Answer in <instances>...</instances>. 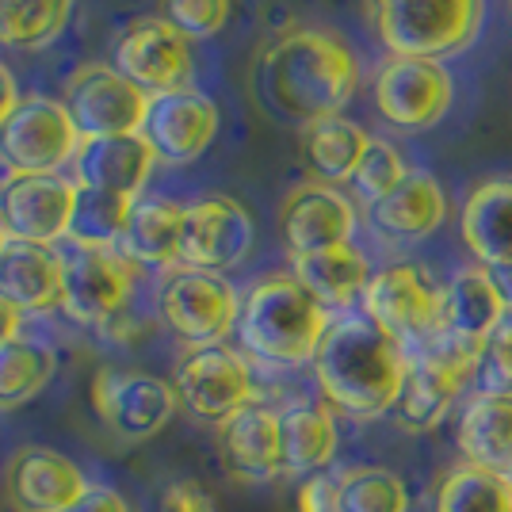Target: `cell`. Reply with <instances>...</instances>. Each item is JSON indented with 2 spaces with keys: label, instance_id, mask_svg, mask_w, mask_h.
<instances>
[{
  "label": "cell",
  "instance_id": "cell-19",
  "mask_svg": "<svg viewBox=\"0 0 512 512\" xmlns=\"http://www.w3.org/2000/svg\"><path fill=\"white\" fill-rule=\"evenodd\" d=\"M157 153L142 134H119V138H85L73 157V184L96 188V192L142 199L157 169Z\"/></svg>",
  "mask_w": 512,
  "mask_h": 512
},
{
  "label": "cell",
  "instance_id": "cell-34",
  "mask_svg": "<svg viewBox=\"0 0 512 512\" xmlns=\"http://www.w3.org/2000/svg\"><path fill=\"white\" fill-rule=\"evenodd\" d=\"M58 371L54 348L39 341H16L0 344V409H16L43 394Z\"/></svg>",
  "mask_w": 512,
  "mask_h": 512
},
{
  "label": "cell",
  "instance_id": "cell-39",
  "mask_svg": "<svg viewBox=\"0 0 512 512\" xmlns=\"http://www.w3.org/2000/svg\"><path fill=\"white\" fill-rule=\"evenodd\" d=\"M299 512H341V493H337V474H310L302 478L295 493Z\"/></svg>",
  "mask_w": 512,
  "mask_h": 512
},
{
  "label": "cell",
  "instance_id": "cell-40",
  "mask_svg": "<svg viewBox=\"0 0 512 512\" xmlns=\"http://www.w3.org/2000/svg\"><path fill=\"white\" fill-rule=\"evenodd\" d=\"M161 512H214V497L199 482H169L161 490Z\"/></svg>",
  "mask_w": 512,
  "mask_h": 512
},
{
  "label": "cell",
  "instance_id": "cell-7",
  "mask_svg": "<svg viewBox=\"0 0 512 512\" xmlns=\"http://www.w3.org/2000/svg\"><path fill=\"white\" fill-rule=\"evenodd\" d=\"M81 130L69 107L50 96H23L12 119L0 127V165L8 176H50L73 165Z\"/></svg>",
  "mask_w": 512,
  "mask_h": 512
},
{
  "label": "cell",
  "instance_id": "cell-14",
  "mask_svg": "<svg viewBox=\"0 0 512 512\" xmlns=\"http://www.w3.org/2000/svg\"><path fill=\"white\" fill-rule=\"evenodd\" d=\"M455 81L432 58H390L375 73V107L390 127L432 130L451 111Z\"/></svg>",
  "mask_w": 512,
  "mask_h": 512
},
{
  "label": "cell",
  "instance_id": "cell-27",
  "mask_svg": "<svg viewBox=\"0 0 512 512\" xmlns=\"http://www.w3.org/2000/svg\"><path fill=\"white\" fill-rule=\"evenodd\" d=\"M299 283L314 295V299L333 310V314H352V306L363 302V291L371 283V260L360 245H337V249H321L310 256H295L291 268Z\"/></svg>",
  "mask_w": 512,
  "mask_h": 512
},
{
  "label": "cell",
  "instance_id": "cell-45",
  "mask_svg": "<svg viewBox=\"0 0 512 512\" xmlns=\"http://www.w3.org/2000/svg\"><path fill=\"white\" fill-rule=\"evenodd\" d=\"M4 241H8V234H4V226H0V249H4Z\"/></svg>",
  "mask_w": 512,
  "mask_h": 512
},
{
  "label": "cell",
  "instance_id": "cell-17",
  "mask_svg": "<svg viewBox=\"0 0 512 512\" xmlns=\"http://www.w3.org/2000/svg\"><path fill=\"white\" fill-rule=\"evenodd\" d=\"M77 184L50 172V176H4L0 180V226L8 237L58 245L69 237Z\"/></svg>",
  "mask_w": 512,
  "mask_h": 512
},
{
  "label": "cell",
  "instance_id": "cell-26",
  "mask_svg": "<svg viewBox=\"0 0 512 512\" xmlns=\"http://www.w3.org/2000/svg\"><path fill=\"white\" fill-rule=\"evenodd\" d=\"M459 234L470 249L474 264H505L512 260V176H493L470 188Z\"/></svg>",
  "mask_w": 512,
  "mask_h": 512
},
{
  "label": "cell",
  "instance_id": "cell-25",
  "mask_svg": "<svg viewBox=\"0 0 512 512\" xmlns=\"http://www.w3.org/2000/svg\"><path fill=\"white\" fill-rule=\"evenodd\" d=\"M367 218L375 234L386 241H425L448 218V195L432 172L409 169V176L394 192L367 207Z\"/></svg>",
  "mask_w": 512,
  "mask_h": 512
},
{
  "label": "cell",
  "instance_id": "cell-15",
  "mask_svg": "<svg viewBox=\"0 0 512 512\" xmlns=\"http://www.w3.org/2000/svg\"><path fill=\"white\" fill-rule=\"evenodd\" d=\"M138 264L119 249H77L65 253V291L62 310L77 325L104 329L107 321L127 314L134 295Z\"/></svg>",
  "mask_w": 512,
  "mask_h": 512
},
{
  "label": "cell",
  "instance_id": "cell-31",
  "mask_svg": "<svg viewBox=\"0 0 512 512\" xmlns=\"http://www.w3.org/2000/svg\"><path fill=\"white\" fill-rule=\"evenodd\" d=\"M432 512H512V478L459 463L436 482Z\"/></svg>",
  "mask_w": 512,
  "mask_h": 512
},
{
  "label": "cell",
  "instance_id": "cell-44",
  "mask_svg": "<svg viewBox=\"0 0 512 512\" xmlns=\"http://www.w3.org/2000/svg\"><path fill=\"white\" fill-rule=\"evenodd\" d=\"M482 268H486V264H482ZM486 272H490L497 295L505 299V306H509V314H512V260H505V264H490Z\"/></svg>",
  "mask_w": 512,
  "mask_h": 512
},
{
  "label": "cell",
  "instance_id": "cell-18",
  "mask_svg": "<svg viewBox=\"0 0 512 512\" xmlns=\"http://www.w3.org/2000/svg\"><path fill=\"white\" fill-rule=\"evenodd\" d=\"M356 226H360L356 203L341 188L318 184V180L299 184L283 199V211H279V234H283L291 260L321 253V249H337V245H352Z\"/></svg>",
  "mask_w": 512,
  "mask_h": 512
},
{
  "label": "cell",
  "instance_id": "cell-20",
  "mask_svg": "<svg viewBox=\"0 0 512 512\" xmlns=\"http://www.w3.org/2000/svg\"><path fill=\"white\" fill-rule=\"evenodd\" d=\"M65 253L43 241L8 237L0 249V295L16 302L23 314H43L62 306Z\"/></svg>",
  "mask_w": 512,
  "mask_h": 512
},
{
  "label": "cell",
  "instance_id": "cell-41",
  "mask_svg": "<svg viewBox=\"0 0 512 512\" xmlns=\"http://www.w3.org/2000/svg\"><path fill=\"white\" fill-rule=\"evenodd\" d=\"M65 512H130L123 493L107 490V486H88L81 501H73Z\"/></svg>",
  "mask_w": 512,
  "mask_h": 512
},
{
  "label": "cell",
  "instance_id": "cell-29",
  "mask_svg": "<svg viewBox=\"0 0 512 512\" xmlns=\"http://www.w3.org/2000/svg\"><path fill=\"white\" fill-rule=\"evenodd\" d=\"M180 234H184V203L165 199V195H142L134 199L119 253L142 268H176Z\"/></svg>",
  "mask_w": 512,
  "mask_h": 512
},
{
  "label": "cell",
  "instance_id": "cell-36",
  "mask_svg": "<svg viewBox=\"0 0 512 512\" xmlns=\"http://www.w3.org/2000/svg\"><path fill=\"white\" fill-rule=\"evenodd\" d=\"M406 176H409L406 157L394 150L390 142H383V138H371V146H367V153H363L360 169H356V176H352V192L360 195V203L375 207V203L386 199Z\"/></svg>",
  "mask_w": 512,
  "mask_h": 512
},
{
  "label": "cell",
  "instance_id": "cell-4",
  "mask_svg": "<svg viewBox=\"0 0 512 512\" xmlns=\"http://www.w3.org/2000/svg\"><path fill=\"white\" fill-rule=\"evenodd\" d=\"M371 12L390 58L444 62L478 39L486 0H371Z\"/></svg>",
  "mask_w": 512,
  "mask_h": 512
},
{
  "label": "cell",
  "instance_id": "cell-13",
  "mask_svg": "<svg viewBox=\"0 0 512 512\" xmlns=\"http://www.w3.org/2000/svg\"><path fill=\"white\" fill-rule=\"evenodd\" d=\"M92 406H96V417L119 440L138 444V440L157 436L176 417L180 394H176V386H169L157 375H146V371L104 367L92 379Z\"/></svg>",
  "mask_w": 512,
  "mask_h": 512
},
{
  "label": "cell",
  "instance_id": "cell-42",
  "mask_svg": "<svg viewBox=\"0 0 512 512\" xmlns=\"http://www.w3.org/2000/svg\"><path fill=\"white\" fill-rule=\"evenodd\" d=\"M20 85H16V77H12V69L0 62V127L12 119V111L20 107Z\"/></svg>",
  "mask_w": 512,
  "mask_h": 512
},
{
  "label": "cell",
  "instance_id": "cell-3",
  "mask_svg": "<svg viewBox=\"0 0 512 512\" xmlns=\"http://www.w3.org/2000/svg\"><path fill=\"white\" fill-rule=\"evenodd\" d=\"M333 325V310H325L295 272L260 276L241 295L237 344L249 360L272 367H302L314 363L321 341Z\"/></svg>",
  "mask_w": 512,
  "mask_h": 512
},
{
  "label": "cell",
  "instance_id": "cell-43",
  "mask_svg": "<svg viewBox=\"0 0 512 512\" xmlns=\"http://www.w3.org/2000/svg\"><path fill=\"white\" fill-rule=\"evenodd\" d=\"M20 325H23V310L16 302H8L0 295V344L16 341L20 337Z\"/></svg>",
  "mask_w": 512,
  "mask_h": 512
},
{
  "label": "cell",
  "instance_id": "cell-24",
  "mask_svg": "<svg viewBox=\"0 0 512 512\" xmlns=\"http://www.w3.org/2000/svg\"><path fill=\"white\" fill-rule=\"evenodd\" d=\"M455 444L463 463L512 478V394L470 390L459 409Z\"/></svg>",
  "mask_w": 512,
  "mask_h": 512
},
{
  "label": "cell",
  "instance_id": "cell-23",
  "mask_svg": "<svg viewBox=\"0 0 512 512\" xmlns=\"http://www.w3.org/2000/svg\"><path fill=\"white\" fill-rule=\"evenodd\" d=\"M222 428V463L241 482H272L283 470V436L279 409L253 402L234 413Z\"/></svg>",
  "mask_w": 512,
  "mask_h": 512
},
{
  "label": "cell",
  "instance_id": "cell-33",
  "mask_svg": "<svg viewBox=\"0 0 512 512\" xmlns=\"http://www.w3.org/2000/svg\"><path fill=\"white\" fill-rule=\"evenodd\" d=\"M130 211H134V199H127V195L77 188L73 218H69V241L77 249H119Z\"/></svg>",
  "mask_w": 512,
  "mask_h": 512
},
{
  "label": "cell",
  "instance_id": "cell-21",
  "mask_svg": "<svg viewBox=\"0 0 512 512\" xmlns=\"http://www.w3.org/2000/svg\"><path fill=\"white\" fill-rule=\"evenodd\" d=\"M509 318V306L497 295L490 272L482 264H467L444 283V333L440 337L486 352L490 337Z\"/></svg>",
  "mask_w": 512,
  "mask_h": 512
},
{
  "label": "cell",
  "instance_id": "cell-28",
  "mask_svg": "<svg viewBox=\"0 0 512 512\" xmlns=\"http://www.w3.org/2000/svg\"><path fill=\"white\" fill-rule=\"evenodd\" d=\"M279 436H283V470L295 478L325 474L341 448V428L325 402H295L279 409Z\"/></svg>",
  "mask_w": 512,
  "mask_h": 512
},
{
  "label": "cell",
  "instance_id": "cell-6",
  "mask_svg": "<svg viewBox=\"0 0 512 512\" xmlns=\"http://www.w3.org/2000/svg\"><path fill=\"white\" fill-rule=\"evenodd\" d=\"M360 314L406 344L413 356L444 333V287L421 264H386L367 283Z\"/></svg>",
  "mask_w": 512,
  "mask_h": 512
},
{
  "label": "cell",
  "instance_id": "cell-37",
  "mask_svg": "<svg viewBox=\"0 0 512 512\" xmlns=\"http://www.w3.org/2000/svg\"><path fill=\"white\" fill-rule=\"evenodd\" d=\"M230 12H234V0H157V16L192 43L222 35Z\"/></svg>",
  "mask_w": 512,
  "mask_h": 512
},
{
  "label": "cell",
  "instance_id": "cell-22",
  "mask_svg": "<svg viewBox=\"0 0 512 512\" xmlns=\"http://www.w3.org/2000/svg\"><path fill=\"white\" fill-rule=\"evenodd\" d=\"M85 490L81 467L50 448H23L8 467V497L20 512H65Z\"/></svg>",
  "mask_w": 512,
  "mask_h": 512
},
{
  "label": "cell",
  "instance_id": "cell-11",
  "mask_svg": "<svg viewBox=\"0 0 512 512\" xmlns=\"http://www.w3.org/2000/svg\"><path fill=\"white\" fill-rule=\"evenodd\" d=\"M256 245L253 214L234 195H199L184 203V234H180V264L195 272H230L245 264Z\"/></svg>",
  "mask_w": 512,
  "mask_h": 512
},
{
  "label": "cell",
  "instance_id": "cell-1",
  "mask_svg": "<svg viewBox=\"0 0 512 512\" xmlns=\"http://www.w3.org/2000/svg\"><path fill=\"white\" fill-rule=\"evenodd\" d=\"M360 88V62L341 35L321 27H295L256 54L249 92L279 123L310 127L341 115Z\"/></svg>",
  "mask_w": 512,
  "mask_h": 512
},
{
  "label": "cell",
  "instance_id": "cell-8",
  "mask_svg": "<svg viewBox=\"0 0 512 512\" xmlns=\"http://www.w3.org/2000/svg\"><path fill=\"white\" fill-rule=\"evenodd\" d=\"M157 310L180 341L192 348H207V344H226V337L237 329L241 295L218 272L169 268L157 291Z\"/></svg>",
  "mask_w": 512,
  "mask_h": 512
},
{
  "label": "cell",
  "instance_id": "cell-5",
  "mask_svg": "<svg viewBox=\"0 0 512 512\" xmlns=\"http://www.w3.org/2000/svg\"><path fill=\"white\" fill-rule=\"evenodd\" d=\"M478 363H482L478 348H467L451 337H436L432 344L417 348L409 360L402 398L394 406V421L406 432L436 428L478 383Z\"/></svg>",
  "mask_w": 512,
  "mask_h": 512
},
{
  "label": "cell",
  "instance_id": "cell-9",
  "mask_svg": "<svg viewBox=\"0 0 512 512\" xmlns=\"http://www.w3.org/2000/svg\"><path fill=\"white\" fill-rule=\"evenodd\" d=\"M172 386L180 394V406H188L195 417L211 425H226L234 413L256 402L253 363L241 348H230V344L192 348L176 367Z\"/></svg>",
  "mask_w": 512,
  "mask_h": 512
},
{
  "label": "cell",
  "instance_id": "cell-35",
  "mask_svg": "<svg viewBox=\"0 0 512 512\" xmlns=\"http://www.w3.org/2000/svg\"><path fill=\"white\" fill-rule=\"evenodd\" d=\"M341 512H409L406 482L386 467H348L337 474Z\"/></svg>",
  "mask_w": 512,
  "mask_h": 512
},
{
  "label": "cell",
  "instance_id": "cell-2",
  "mask_svg": "<svg viewBox=\"0 0 512 512\" xmlns=\"http://www.w3.org/2000/svg\"><path fill=\"white\" fill-rule=\"evenodd\" d=\"M409 348L379 329L367 314L333 318L318 356L314 379L325 406L348 421H379L394 413L409 375Z\"/></svg>",
  "mask_w": 512,
  "mask_h": 512
},
{
  "label": "cell",
  "instance_id": "cell-38",
  "mask_svg": "<svg viewBox=\"0 0 512 512\" xmlns=\"http://www.w3.org/2000/svg\"><path fill=\"white\" fill-rule=\"evenodd\" d=\"M478 390L512 394V318L497 329L478 363Z\"/></svg>",
  "mask_w": 512,
  "mask_h": 512
},
{
  "label": "cell",
  "instance_id": "cell-10",
  "mask_svg": "<svg viewBox=\"0 0 512 512\" xmlns=\"http://www.w3.org/2000/svg\"><path fill=\"white\" fill-rule=\"evenodd\" d=\"M111 65L150 96L195 88L192 39H184L161 16H142L127 23L111 46Z\"/></svg>",
  "mask_w": 512,
  "mask_h": 512
},
{
  "label": "cell",
  "instance_id": "cell-30",
  "mask_svg": "<svg viewBox=\"0 0 512 512\" xmlns=\"http://www.w3.org/2000/svg\"><path fill=\"white\" fill-rule=\"evenodd\" d=\"M367 146H371V134L344 115H329L302 127V157L318 184H333V188L352 184Z\"/></svg>",
  "mask_w": 512,
  "mask_h": 512
},
{
  "label": "cell",
  "instance_id": "cell-12",
  "mask_svg": "<svg viewBox=\"0 0 512 512\" xmlns=\"http://www.w3.org/2000/svg\"><path fill=\"white\" fill-rule=\"evenodd\" d=\"M62 104L69 107L81 138H119V134H142L150 92L127 81L115 65L88 62L69 77Z\"/></svg>",
  "mask_w": 512,
  "mask_h": 512
},
{
  "label": "cell",
  "instance_id": "cell-16",
  "mask_svg": "<svg viewBox=\"0 0 512 512\" xmlns=\"http://www.w3.org/2000/svg\"><path fill=\"white\" fill-rule=\"evenodd\" d=\"M218 127H222L218 104L199 88H184V92L150 96L142 138L150 142V150L157 153L161 165L184 169L211 150Z\"/></svg>",
  "mask_w": 512,
  "mask_h": 512
},
{
  "label": "cell",
  "instance_id": "cell-32",
  "mask_svg": "<svg viewBox=\"0 0 512 512\" xmlns=\"http://www.w3.org/2000/svg\"><path fill=\"white\" fill-rule=\"evenodd\" d=\"M77 0H0V46L43 50L73 20Z\"/></svg>",
  "mask_w": 512,
  "mask_h": 512
}]
</instances>
